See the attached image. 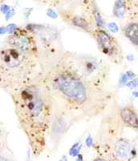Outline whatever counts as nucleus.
<instances>
[{
    "mask_svg": "<svg viewBox=\"0 0 138 161\" xmlns=\"http://www.w3.org/2000/svg\"><path fill=\"white\" fill-rule=\"evenodd\" d=\"M18 122L32 151L39 155L44 149L53 113V99L44 78H37L13 92Z\"/></svg>",
    "mask_w": 138,
    "mask_h": 161,
    "instance_id": "obj_1",
    "label": "nucleus"
},
{
    "mask_svg": "<svg viewBox=\"0 0 138 161\" xmlns=\"http://www.w3.org/2000/svg\"><path fill=\"white\" fill-rule=\"evenodd\" d=\"M48 86L71 107L88 116L101 113L112 98L109 92L87 83L62 64L52 71Z\"/></svg>",
    "mask_w": 138,
    "mask_h": 161,
    "instance_id": "obj_2",
    "label": "nucleus"
},
{
    "mask_svg": "<svg viewBox=\"0 0 138 161\" xmlns=\"http://www.w3.org/2000/svg\"><path fill=\"white\" fill-rule=\"evenodd\" d=\"M37 57L15 48L0 51V85L12 93L28 85L35 78Z\"/></svg>",
    "mask_w": 138,
    "mask_h": 161,
    "instance_id": "obj_3",
    "label": "nucleus"
},
{
    "mask_svg": "<svg viewBox=\"0 0 138 161\" xmlns=\"http://www.w3.org/2000/svg\"><path fill=\"white\" fill-rule=\"evenodd\" d=\"M61 64L91 86L104 89L106 85L108 69L97 57L72 53L63 58Z\"/></svg>",
    "mask_w": 138,
    "mask_h": 161,
    "instance_id": "obj_4",
    "label": "nucleus"
},
{
    "mask_svg": "<svg viewBox=\"0 0 138 161\" xmlns=\"http://www.w3.org/2000/svg\"><path fill=\"white\" fill-rule=\"evenodd\" d=\"M93 35L103 54L116 64H120L123 60V53L117 40L103 29H96Z\"/></svg>",
    "mask_w": 138,
    "mask_h": 161,
    "instance_id": "obj_5",
    "label": "nucleus"
},
{
    "mask_svg": "<svg viewBox=\"0 0 138 161\" xmlns=\"http://www.w3.org/2000/svg\"><path fill=\"white\" fill-rule=\"evenodd\" d=\"M8 46L15 48L21 52L37 57L36 40L31 31L24 28H17L7 38Z\"/></svg>",
    "mask_w": 138,
    "mask_h": 161,
    "instance_id": "obj_6",
    "label": "nucleus"
},
{
    "mask_svg": "<svg viewBox=\"0 0 138 161\" xmlns=\"http://www.w3.org/2000/svg\"><path fill=\"white\" fill-rule=\"evenodd\" d=\"M120 118L127 127L137 129V114L133 105L128 104L123 107L120 110Z\"/></svg>",
    "mask_w": 138,
    "mask_h": 161,
    "instance_id": "obj_7",
    "label": "nucleus"
},
{
    "mask_svg": "<svg viewBox=\"0 0 138 161\" xmlns=\"http://www.w3.org/2000/svg\"><path fill=\"white\" fill-rule=\"evenodd\" d=\"M125 34L131 41L133 42V44L136 46L137 45L138 37H137V23H132L128 24L125 27Z\"/></svg>",
    "mask_w": 138,
    "mask_h": 161,
    "instance_id": "obj_8",
    "label": "nucleus"
},
{
    "mask_svg": "<svg viewBox=\"0 0 138 161\" xmlns=\"http://www.w3.org/2000/svg\"><path fill=\"white\" fill-rule=\"evenodd\" d=\"M128 2H124V1L115 2L114 10H113L115 16L118 18L125 17L128 12Z\"/></svg>",
    "mask_w": 138,
    "mask_h": 161,
    "instance_id": "obj_9",
    "label": "nucleus"
},
{
    "mask_svg": "<svg viewBox=\"0 0 138 161\" xmlns=\"http://www.w3.org/2000/svg\"><path fill=\"white\" fill-rule=\"evenodd\" d=\"M70 22L74 26L79 27V28H80L91 33V28H90L89 22L80 16H73L72 18H70Z\"/></svg>",
    "mask_w": 138,
    "mask_h": 161,
    "instance_id": "obj_10",
    "label": "nucleus"
},
{
    "mask_svg": "<svg viewBox=\"0 0 138 161\" xmlns=\"http://www.w3.org/2000/svg\"><path fill=\"white\" fill-rule=\"evenodd\" d=\"M92 15L94 16V19H95V21H96V24L99 28L100 27L104 26V21H103V19H102L101 16H100V13L98 10V9L97 8L96 6H93V9H92Z\"/></svg>",
    "mask_w": 138,
    "mask_h": 161,
    "instance_id": "obj_11",
    "label": "nucleus"
},
{
    "mask_svg": "<svg viewBox=\"0 0 138 161\" xmlns=\"http://www.w3.org/2000/svg\"><path fill=\"white\" fill-rule=\"evenodd\" d=\"M108 28L112 32H117L118 31V27L117 26V24H114V23H111V24H108Z\"/></svg>",
    "mask_w": 138,
    "mask_h": 161,
    "instance_id": "obj_12",
    "label": "nucleus"
},
{
    "mask_svg": "<svg viewBox=\"0 0 138 161\" xmlns=\"http://www.w3.org/2000/svg\"><path fill=\"white\" fill-rule=\"evenodd\" d=\"M7 29V31H9V32H10V33H13L14 31H15L16 29H17V28L15 27V25L12 24V25H9Z\"/></svg>",
    "mask_w": 138,
    "mask_h": 161,
    "instance_id": "obj_13",
    "label": "nucleus"
},
{
    "mask_svg": "<svg viewBox=\"0 0 138 161\" xmlns=\"http://www.w3.org/2000/svg\"><path fill=\"white\" fill-rule=\"evenodd\" d=\"M1 10H2V11L4 12V13H7V10H9V7H8V6H3V7H1Z\"/></svg>",
    "mask_w": 138,
    "mask_h": 161,
    "instance_id": "obj_14",
    "label": "nucleus"
},
{
    "mask_svg": "<svg viewBox=\"0 0 138 161\" xmlns=\"http://www.w3.org/2000/svg\"><path fill=\"white\" fill-rule=\"evenodd\" d=\"M48 11H49V12H51V14H48V15H49L50 16H52V17H53V18H55V17L57 16V15H56V14H55V12L53 11V10H48Z\"/></svg>",
    "mask_w": 138,
    "mask_h": 161,
    "instance_id": "obj_15",
    "label": "nucleus"
},
{
    "mask_svg": "<svg viewBox=\"0 0 138 161\" xmlns=\"http://www.w3.org/2000/svg\"><path fill=\"white\" fill-rule=\"evenodd\" d=\"M93 161H107L106 160H104V159H102V158H97L95 159Z\"/></svg>",
    "mask_w": 138,
    "mask_h": 161,
    "instance_id": "obj_16",
    "label": "nucleus"
},
{
    "mask_svg": "<svg viewBox=\"0 0 138 161\" xmlns=\"http://www.w3.org/2000/svg\"><path fill=\"white\" fill-rule=\"evenodd\" d=\"M0 161H8L7 159H5L4 157H2V156H0Z\"/></svg>",
    "mask_w": 138,
    "mask_h": 161,
    "instance_id": "obj_17",
    "label": "nucleus"
}]
</instances>
